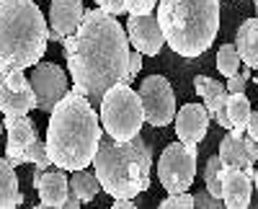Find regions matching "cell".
Segmentation results:
<instances>
[{
    "label": "cell",
    "instance_id": "1",
    "mask_svg": "<svg viewBox=\"0 0 258 209\" xmlns=\"http://www.w3.org/2000/svg\"><path fill=\"white\" fill-rule=\"evenodd\" d=\"M70 80L80 96L98 103L101 96L126 78L129 39L116 16L83 11V18L73 34L62 39Z\"/></svg>",
    "mask_w": 258,
    "mask_h": 209
},
{
    "label": "cell",
    "instance_id": "2",
    "mask_svg": "<svg viewBox=\"0 0 258 209\" xmlns=\"http://www.w3.org/2000/svg\"><path fill=\"white\" fill-rule=\"evenodd\" d=\"M49 114L52 116L44 140L49 163L70 173L78 168H88L103 134L93 103L78 91H68Z\"/></svg>",
    "mask_w": 258,
    "mask_h": 209
},
{
    "label": "cell",
    "instance_id": "3",
    "mask_svg": "<svg viewBox=\"0 0 258 209\" xmlns=\"http://www.w3.org/2000/svg\"><path fill=\"white\" fill-rule=\"evenodd\" d=\"M91 165L96 168L101 191L114 199H137L150 189L153 150L142 134H135L126 142H116L109 134H101Z\"/></svg>",
    "mask_w": 258,
    "mask_h": 209
},
{
    "label": "cell",
    "instance_id": "4",
    "mask_svg": "<svg viewBox=\"0 0 258 209\" xmlns=\"http://www.w3.org/2000/svg\"><path fill=\"white\" fill-rule=\"evenodd\" d=\"M158 26L163 41L181 57L204 54L220 31V0H160Z\"/></svg>",
    "mask_w": 258,
    "mask_h": 209
},
{
    "label": "cell",
    "instance_id": "5",
    "mask_svg": "<svg viewBox=\"0 0 258 209\" xmlns=\"http://www.w3.org/2000/svg\"><path fill=\"white\" fill-rule=\"evenodd\" d=\"M49 26L34 0H0V70H26L44 57Z\"/></svg>",
    "mask_w": 258,
    "mask_h": 209
},
{
    "label": "cell",
    "instance_id": "6",
    "mask_svg": "<svg viewBox=\"0 0 258 209\" xmlns=\"http://www.w3.org/2000/svg\"><path fill=\"white\" fill-rule=\"evenodd\" d=\"M101 127L116 142H126L135 134H140L145 116H142V103L140 96L132 86L126 83H116L101 96Z\"/></svg>",
    "mask_w": 258,
    "mask_h": 209
},
{
    "label": "cell",
    "instance_id": "7",
    "mask_svg": "<svg viewBox=\"0 0 258 209\" xmlns=\"http://www.w3.org/2000/svg\"><path fill=\"white\" fill-rule=\"evenodd\" d=\"M197 145H186V142H173L163 150L158 160V178L160 186L168 194H181L188 191V186L197 178Z\"/></svg>",
    "mask_w": 258,
    "mask_h": 209
},
{
    "label": "cell",
    "instance_id": "8",
    "mask_svg": "<svg viewBox=\"0 0 258 209\" xmlns=\"http://www.w3.org/2000/svg\"><path fill=\"white\" fill-rule=\"evenodd\" d=\"M140 103H142V116L153 127H168L176 116V96L170 83L163 75H150L140 83Z\"/></svg>",
    "mask_w": 258,
    "mask_h": 209
},
{
    "label": "cell",
    "instance_id": "9",
    "mask_svg": "<svg viewBox=\"0 0 258 209\" xmlns=\"http://www.w3.org/2000/svg\"><path fill=\"white\" fill-rule=\"evenodd\" d=\"M31 91H34V106L39 111H52L54 103L70 91V78L54 62H36L31 65Z\"/></svg>",
    "mask_w": 258,
    "mask_h": 209
},
{
    "label": "cell",
    "instance_id": "10",
    "mask_svg": "<svg viewBox=\"0 0 258 209\" xmlns=\"http://www.w3.org/2000/svg\"><path fill=\"white\" fill-rule=\"evenodd\" d=\"M255 168H240V165L222 163L220 168V199L227 209H248L255 189Z\"/></svg>",
    "mask_w": 258,
    "mask_h": 209
},
{
    "label": "cell",
    "instance_id": "11",
    "mask_svg": "<svg viewBox=\"0 0 258 209\" xmlns=\"http://www.w3.org/2000/svg\"><path fill=\"white\" fill-rule=\"evenodd\" d=\"M34 109V91L24 70H0V111L6 116L29 114Z\"/></svg>",
    "mask_w": 258,
    "mask_h": 209
},
{
    "label": "cell",
    "instance_id": "12",
    "mask_svg": "<svg viewBox=\"0 0 258 209\" xmlns=\"http://www.w3.org/2000/svg\"><path fill=\"white\" fill-rule=\"evenodd\" d=\"M3 129H6V134H8L6 160L16 168V165L26 163V153H29V148L34 145V140H36L39 134H36L34 121H31L26 114L6 116V119H3Z\"/></svg>",
    "mask_w": 258,
    "mask_h": 209
},
{
    "label": "cell",
    "instance_id": "13",
    "mask_svg": "<svg viewBox=\"0 0 258 209\" xmlns=\"http://www.w3.org/2000/svg\"><path fill=\"white\" fill-rule=\"evenodd\" d=\"M126 39L140 54H150L155 57L163 49V34L158 26V18L153 13H145V16H129L126 21Z\"/></svg>",
    "mask_w": 258,
    "mask_h": 209
},
{
    "label": "cell",
    "instance_id": "14",
    "mask_svg": "<svg viewBox=\"0 0 258 209\" xmlns=\"http://www.w3.org/2000/svg\"><path fill=\"white\" fill-rule=\"evenodd\" d=\"M80 18H83V0H52L47 36L52 41H62L68 34H73L78 29Z\"/></svg>",
    "mask_w": 258,
    "mask_h": 209
},
{
    "label": "cell",
    "instance_id": "15",
    "mask_svg": "<svg viewBox=\"0 0 258 209\" xmlns=\"http://www.w3.org/2000/svg\"><path fill=\"white\" fill-rule=\"evenodd\" d=\"M176 121V134L181 142L186 145H199L207 137L209 129V114L202 103H186L178 109V114L173 116Z\"/></svg>",
    "mask_w": 258,
    "mask_h": 209
},
{
    "label": "cell",
    "instance_id": "16",
    "mask_svg": "<svg viewBox=\"0 0 258 209\" xmlns=\"http://www.w3.org/2000/svg\"><path fill=\"white\" fill-rule=\"evenodd\" d=\"M34 189L39 191V204L36 206H57L62 209L64 196H68V176L62 168H44L41 173L31 176Z\"/></svg>",
    "mask_w": 258,
    "mask_h": 209
},
{
    "label": "cell",
    "instance_id": "17",
    "mask_svg": "<svg viewBox=\"0 0 258 209\" xmlns=\"http://www.w3.org/2000/svg\"><path fill=\"white\" fill-rule=\"evenodd\" d=\"M194 88H197V93L204 98V109H207L209 119H214L220 127L230 129L227 111H225V101H227L225 83L212 80V78H207V75H197V78H194Z\"/></svg>",
    "mask_w": 258,
    "mask_h": 209
},
{
    "label": "cell",
    "instance_id": "18",
    "mask_svg": "<svg viewBox=\"0 0 258 209\" xmlns=\"http://www.w3.org/2000/svg\"><path fill=\"white\" fill-rule=\"evenodd\" d=\"M222 163L227 165H240V168H253V158L248 153V142L243 137V132H232L227 129V134L220 140V155Z\"/></svg>",
    "mask_w": 258,
    "mask_h": 209
},
{
    "label": "cell",
    "instance_id": "19",
    "mask_svg": "<svg viewBox=\"0 0 258 209\" xmlns=\"http://www.w3.org/2000/svg\"><path fill=\"white\" fill-rule=\"evenodd\" d=\"M255 39H258V18H248L238 29L235 49L240 54V62H245V67H250V70L258 67V41Z\"/></svg>",
    "mask_w": 258,
    "mask_h": 209
},
{
    "label": "cell",
    "instance_id": "20",
    "mask_svg": "<svg viewBox=\"0 0 258 209\" xmlns=\"http://www.w3.org/2000/svg\"><path fill=\"white\" fill-rule=\"evenodd\" d=\"M24 204V194L18 191V176L13 165L0 158V209H13Z\"/></svg>",
    "mask_w": 258,
    "mask_h": 209
},
{
    "label": "cell",
    "instance_id": "21",
    "mask_svg": "<svg viewBox=\"0 0 258 209\" xmlns=\"http://www.w3.org/2000/svg\"><path fill=\"white\" fill-rule=\"evenodd\" d=\"M68 189H70L80 201H93V199L98 196V191H101V183H98V178H96L93 171L78 168V171H73V176L68 178Z\"/></svg>",
    "mask_w": 258,
    "mask_h": 209
},
{
    "label": "cell",
    "instance_id": "22",
    "mask_svg": "<svg viewBox=\"0 0 258 209\" xmlns=\"http://www.w3.org/2000/svg\"><path fill=\"white\" fill-rule=\"evenodd\" d=\"M225 111H227L230 129L232 132H243L245 129V119L250 114V101L245 98V93H227Z\"/></svg>",
    "mask_w": 258,
    "mask_h": 209
},
{
    "label": "cell",
    "instance_id": "23",
    "mask_svg": "<svg viewBox=\"0 0 258 209\" xmlns=\"http://www.w3.org/2000/svg\"><path fill=\"white\" fill-rule=\"evenodd\" d=\"M217 70L220 75L230 78L240 70V54L238 49H235V44H222L220 52H217Z\"/></svg>",
    "mask_w": 258,
    "mask_h": 209
},
{
    "label": "cell",
    "instance_id": "24",
    "mask_svg": "<svg viewBox=\"0 0 258 209\" xmlns=\"http://www.w3.org/2000/svg\"><path fill=\"white\" fill-rule=\"evenodd\" d=\"M220 168H222V160L217 155H212L207 160V168H204V183H207V191L212 196L220 199Z\"/></svg>",
    "mask_w": 258,
    "mask_h": 209
},
{
    "label": "cell",
    "instance_id": "25",
    "mask_svg": "<svg viewBox=\"0 0 258 209\" xmlns=\"http://www.w3.org/2000/svg\"><path fill=\"white\" fill-rule=\"evenodd\" d=\"M160 209H191L194 206V196L188 191H181V194H168L160 204Z\"/></svg>",
    "mask_w": 258,
    "mask_h": 209
},
{
    "label": "cell",
    "instance_id": "26",
    "mask_svg": "<svg viewBox=\"0 0 258 209\" xmlns=\"http://www.w3.org/2000/svg\"><path fill=\"white\" fill-rule=\"evenodd\" d=\"M248 80H250V67H248L245 73H235V75H230L227 83H225V91H227V93H245Z\"/></svg>",
    "mask_w": 258,
    "mask_h": 209
},
{
    "label": "cell",
    "instance_id": "27",
    "mask_svg": "<svg viewBox=\"0 0 258 209\" xmlns=\"http://www.w3.org/2000/svg\"><path fill=\"white\" fill-rule=\"evenodd\" d=\"M142 70V54L137 49H129V62H126V78L124 83L126 86H132V83L137 80V73Z\"/></svg>",
    "mask_w": 258,
    "mask_h": 209
},
{
    "label": "cell",
    "instance_id": "28",
    "mask_svg": "<svg viewBox=\"0 0 258 209\" xmlns=\"http://www.w3.org/2000/svg\"><path fill=\"white\" fill-rule=\"evenodd\" d=\"M158 0H124L126 13L129 16H145V13H153Z\"/></svg>",
    "mask_w": 258,
    "mask_h": 209
},
{
    "label": "cell",
    "instance_id": "29",
    "mask_svg": "<svg viewBox=\"0 0 258 209\" xmlns=\"http://www.w3.org/2000/svg\"><path fill=\"white\" fill-rule=\"evenodd\" d=\"M194 206H199V209H217V206H222V199L212 196L209 191H199L197 196H194Z\"/></svg>",
    "mask_w": 258,
    "mask_h": 209
},
{
    "label": "cell",
    "instance_id": "30",
    "mask_svg": "<svg viewBox=\"0 0 258 209\" xmlns=\"http://www.w3.org/2000/svg\"><path fill=\"white\" fill-rule=\"evenodd\" d=\"M98 8L103 13H109V16H121L126 13V6H124V0H96Z\"/></svg>",
    "mask_w": 258,
    "mask_h": 209
},
{
    "label": "cell",
    "instance_id": "31",
    "mask_svg": "<svg viewBox=\"0 0 258 209\" xmlns=\"http://www.w3.org/2000/svg\"><path fill=\"white\" fill-rule=\"evenodd\" d=\"M78 206H80V199H78V196H75V194L68 189V196H64V204H62V209H78Z\"/></svg>",
    "mask_w": 258,
    "mask_h": 209
},
{
    "label": "cell",
    "instance_id": "32",
    "mask_svg": "<svg viewBox=\"0 0 258 209\" xmlns=\"http://www.w3.org/2000/svg\"><path fill=\"white\" fill-rule=\"evenodd\" d=\"M111 206H114V209H132V206H137V201H135V199H114Z\"/></svg>",
    "mask_w": 258,
    "mask_h": 209
},
{
    "label": "cell",
    "instance_id": "33",
    "mask_svg": "<svg viewBox=\"0 0 258 209\" xmlns=\"http://www.w3.org/2000/svg\"><path fill=\"white\" fill-rule=\"evenodd\" d=\"M0 132H6V129H3V119H0Z\"/></svg>",
    "mask_w": 258,
    "mask_h": 209
}]
</instances>
